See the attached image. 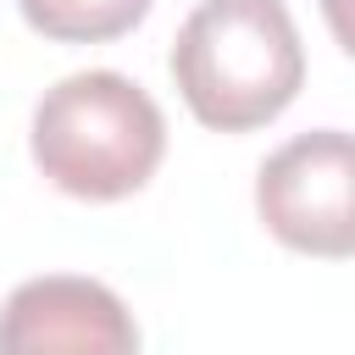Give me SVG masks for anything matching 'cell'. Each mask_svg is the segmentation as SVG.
<instances>
[{
    "label": "cell",
    "mask_w": 355,
    "mask_h": 355,
    "mask_svg": "<svg viewBox=\"0 0 355 355\" xmlns=\"http://www.w3.org/2000/svg\"><path fill=\"white\" fill-rule=\"evenodd\" d=\"M166 67L194 122L250 133L294 105L305 44L283 0H200L183 17Z\"/></svg>",
    "instance_id": "cell-1"
},
{
    "label": "cell",
    "mask_w": 355,
    "mask_h": 355,
    "mask_svg": "<svg viewBox=\"0 0 355 355\" xmlns=\"http://www.w3.org/2000/svg\"><path fill=\"white\" fill-rule=\"evenodd\" d=\"M33 166L72 200H128L166 155V116L128 72L89 67L50 83L28 122Z\"/></svg>",
    "instance_id": "cell-2"
},
{
    "label": "cell",
    "mask_w": 355,
    "mask_h": 355,
    "mask_svg": "<svg viewBox=\"0 0 355 355\" xmlns=\"http://www.w3.org/2000/svg\"><path fill=\"white\" fill-rule=\"evenodd\" d=\"M266 233L300 255L344 261L355 250V144L344 128L294 133L255 172Z\"/></svg>",
    "instance_id": "cell-3"
},
{
    "label": "cell",
    "mask_w": 355,
    "mask_h": 355,
    "mask_svg": "<svg viewBox=\"0 0 355 355\" xmlns=\"http://www.w3.org/2000/svg\"><path fill=\"white\" fill-rule=\"evenodd\" d=\"M0 355H139V327L105 283L44 272L6 294Z\"/></svg>",
    "instance_id": "cell-4"
},
{
    "label": "cell",
    "mask_w": 355,
    "mask_h": 355,
    "mask_svg": "<svg viewBox=\"0 0 355 355\" xmlns=\"http://www.w3.org/2000/svg\"><path fill=\"white\" fill-rule=\"evenodd\" d=\"M22 22L55 44H105L133 33L155 0H17Z\"/></svg>",
    "instance_id": "cell-5"
}]
</instances>
